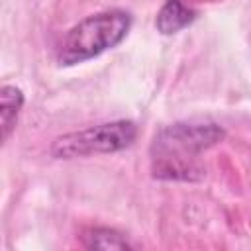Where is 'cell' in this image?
Returning <instances> with one entry per match:
<instances>
[{
	"label": "cell",
	"mask_w": 251,
	"mask_h": 251,
	"mask_svg": "<svg viewBox=\"0 0 251 251\" xmlns=\"http://www.w3.org/2000/svg\"><path fill=\"white\" fill-rule=\"evenodd\" d=\"M214 122H178L163 127L151 145L153 175L165 180H196L204 175L198 155L224 139Z\"/></svg>",
	"instance_id": "6da1fadb"
},
{
	"label": "cell",
	"mask_w": 251,
	"mask_h": 251,
	"mask_svg": "<svg viewBox=\"0 0 251 251\" xmlns=\"http://www.w3.org/2000/svg\"><path fill=\"white\" fill-rule=\"evenodd\" d=\"M129 27L131 16L122 10H110L88 16L65 35L57 59L65 67L94 59L122 43Z\"/></svg>",
	"instance_id": "7a4b0ae2"
},
{
	"label": "cell",
	"mask_w": 251,
	"mask_h": 251,
	"mask_svg": "<svg viewBox=\"0 0 251 251\" xmlns=\"http://www.w3.org/2000/svg\"><path fill=\"white\" fill-rule=\"evenodd\" d=\"M135 137L137 126L133 122H106L57 137L51 145V155L57 159H75L96 153H116L129 147Z\"/></svg>",
	"instance_id": "3957f363"
},
{
	"label": "cell",
	"mask_w": 251,
	"mask_h": 251,
	"mask_svg": "<svg viewBox=\"0 0 251 251\" xmlns=\"http://www.w3.org/2000/svg\"><path fill=\"white\" fill-rule=\"evenodd\" d=\"M194 18H196V12L188 8L182 0H167L157 14L155 25L163 35H173L184 29L186 25H190Z\"/></svg>",
	"instance_id": "277c9868"
},
{
	"label": "cell",
	"mask_w": 251,
	"mask_h": 251,
	"mask_svg": "<svg viewBox=\"0 0 251 251\" xmlns=\"http://www.w3.org/2000/svg\"><path fill=\"white\" fill-rule=\"evenodd\" d=\"M24 106V94L18 86L4 84L0 94V124H2V141H8L10 133L16 127L20 110Z\"/></svg>",
	"instance_id": "5b68a950"
},
{
	"label": "cell",
	"mask_w": 251,
	"mask_h": 251,
	"mask_svg": "<svg viewBox=\"0 0 251 251\" xmlns=\"http://www.w3.org/2000/svg\"><path fill=\"white\" fill-rule=\"evenodd\" d=\"M84 247L88 249H131L133 245L116 229L110 227H94L84 233Z\"/></svg>",
	"instance_id": "8992f818"
}]
</instances>
